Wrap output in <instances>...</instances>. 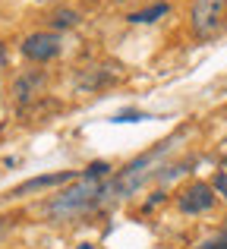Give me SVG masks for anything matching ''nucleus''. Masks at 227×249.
<instances>
[{"label": "nucleus", "instance_id": "1", "mask_svg": "<svg viewBox=\"0 0 227 249\" xmlns=\"http://www.w3.org/2000/svg\"><path fill=\"white\" fill-rule=\"evenodd\" d=\"M98 186H101L98 180L79 177V183H76L73 189L54 196V199L44 205V214L54 218V221H73V218H79V214L98 212Z\"/></svg>", "mask_w": 227, "mask_h": 249}, {"label": "nucleus", "instance_id": "2", "mask_svg": "<svg viewBox=\"0 0 227 249\" xmlns=\"http://www.w3.org/2000/svg\"><path fill=\"white\" fill-rule=\"evenodd\" d=\"M227 25V0H196L190 6V29L196 38H215Z\"/></svg>", "mask_w": 227, "mask_h": 249}, {"label": "nucleus", "instance_id": "3", "mask_svg": "<svg viewBox=\"0 0 227 249\" xmlns=\"http://www.w3.org/2000/svg\"><path fill=\"white\" fill-rule=\"evenodd\" d=\"M215 199H218V193H215V186H211V183L192 180V183H186V186L180 189L174 202H177V212H180V214H190V218H196V214L211 212V208H215Z\"/></svg>", "mask_w": 227, "mask_h": 249}, {"label": "nucleus", "instance_id": "4", "mask_svg": "<svg viewBox=\"0 0 227 249\" xmlns=\"http://www.w3.org/2000/svg\"><path fill=\"white\" fill-rule=\"evenodd\" d=\"M120 76H123V67H120V63L101 60V63H92V67L79 70L76 82H79L82 91H98V89H107V85H114Z\"/></svg>", "mask_w": 227, "mask_h": 249}, {"label": "nucleus", "instance_id": "5", "mask_svg": "<svg viewBox=\"0 0 227 249\" xmlns=\"http://www.w3.org/2000/svg\"><path fill=\"white\" fill-rule=\"evenodd\" d=\"M19 51H22V57L32 60V63H48L60 54V38H57L54 32H32Z\"/></svg>", "mask_w": 227, "mask_h": 249}, {"label": "nucleus", "instance_id": "6", "mask_svg": "<svg viewBox=\"0 0 227 249\" xmlns=\"http://www.w3.org/2000/svg\"><path fill=\"white\" fill-rule=\"evenodd\" d=\"M79 177H82V174H73V170L32 177V180L19 183L16 189H10V193H6V199H22V196H32V193H44V189H54V186H63V183H73V180H79Z\"/></svg>", "mask_w": 227, "mask_h": 249}, {"label": "nucleus", "instance_id": "7", "mask_svg": "<svg viewBox=\"0 0 227 249\" xmlns=\"http://www.w3.org/2000/svg\"><path fill=\"white\" fill-rule=\"evenodd\" d=\"M44 89H48V76L38 73V70H29L13 82V98H16L19 107H29L32 101H38L44 95Z\"/></svg>", "mask_w": 227, "mask_h": 249}, {"label": "nucleus", "instance_id": "8", "mask_svg": "<svg viewBox=\"0 0 227 249\" xmlns=\"http://www.w3.org/2000/svg\"><path fill=\"white\" fill-rule=\"evenodd\" d=\"M51 25L54 29H76L79 25V13L76 10H57V13H51Z\"/></svg>", "mask_w": 227, "mask_h": 249}, {"label": "nucleus", "instance_id": "9", "mask_svg": "<svg viewBox=\"0 0 227 249\" xmlns=\"http://www.w3.org/2000/svg\"><path fill=\"white\" fill-rule=\"evenodd\" d=\"M167 10H171L167 3H155V6H148V10H142V13H133V16H129V22H155V19L164 16Z\"/></svg>", "mask_w": 227, "mask_h": 249}, {"label": "nucleus", "instance_id": "10", "mask_svg": "<svg viewBox=\"0 0 227 249\" xmlns=\"http://www.w3.org/2000/svg\"><path fill=\"white\" fill-rule=\"evenodd\" d=\"M82 177H86V180H98V183H105L107 177H111V164H107V161H95V164H88L86 170H82Z\"/></svg>", "mask_w": 227, "mask_h": 249}, {"label": "nucleus", "instance_id": "11", "mask_svg": "<svg viewBox=\"0 0 227 249\" xmlns=\"http://www.w3.org/2000/svg\"><path fill=\"white\" fill-rule=\"evenodd\" d=\"M196 249H227V227H224V231H218L215 237H209L205 243H199Z\"/></svg>", "mask_w": 227, "mask_h": 249}, {"label": "nucleus", "instance_id": "12", "mask_svg": "<svg viewBox=\"0 0 227 249\" xmlns=\"http://www.w3.org/2000/svg\"><path fill=\"white\" fill-rule=\"evenodd\" d=\"M211 186H215V193L221 196V199L227 202V170H218L215 180H211Z\"/></svg>", "mask_w": 227, "mask_h": 249}, {"label": "nucleus", "instance_id": "13", "mask_svg": "<svg viewBox=\"0 0 227 249\" xmlns=\"http://www.w3.org/2000/svg\"><path fill=\"white\" fill-rule=\"evenodd\" d=\"M139 117H142L139 110H120L114 120H117V123H133V120H139Z\"/></svg>", "mask_w": 227, "mask_h": 249}, {"label": "nucleus", "instance_id": "14", "mask_svg": "<svg viewBox=\"0 0 227 249\" xmlns=\"http://www.w3.org/2000/svg\"><path fill=\"white\" fill-rule=\"evenodd\" d=\"M76 249H98L95 243H82V246H76Z\"/></svg>", "mask_w": 227, "mask_h": 249}, {"label": "nucleus", "instance_id": "15", "mask_svg": "<svg viewBox=\"0 0 227 249\" xmlns=\"http://www.w3.org/2000/svg\"><path fill=\"white\" fill-rule=\"evenodd\" d=\"M221 164H224V167H227V158H224V161H221Z\"/></svg>", "mask_w": 227, "mask_h": 249}]
</instances>
